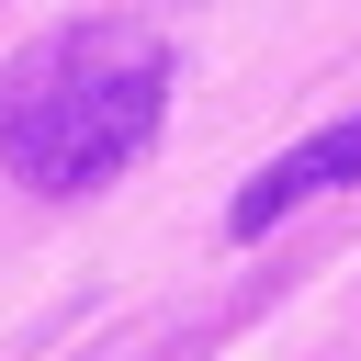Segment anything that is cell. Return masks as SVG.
I'll return each mask as SVG.
<instances>
[{"label":"cell","mask_w":361,"mask_h":361,"mask_svg":"<svg viewBox=\"0 0 361 361\" xmlns=\"http://www.w3.org/2000/svg\"><path fill=\"white\" fill-rule=\"evenodd\" d=\"M169 124V34L135 11H79L0 56V169L34 192L124 180Z\"/></svg>","instance_id":"cell-1"},{"label":"cell","mask_w":361,"mask_h":361,"mask_svg":"<svg viewBox=\"0 0 361 361\" xmlns=\"http://www.w3.org/2000/svg\"><path fill=\"white\" fill-rule=\"evenodd\" d=\"M338 180H361V113H338V124H316L305 147H282L237 203H226V237H271L293 203H316V192H338Z\"/></svg>","instance_id":"cell-2"}]
</instances>
